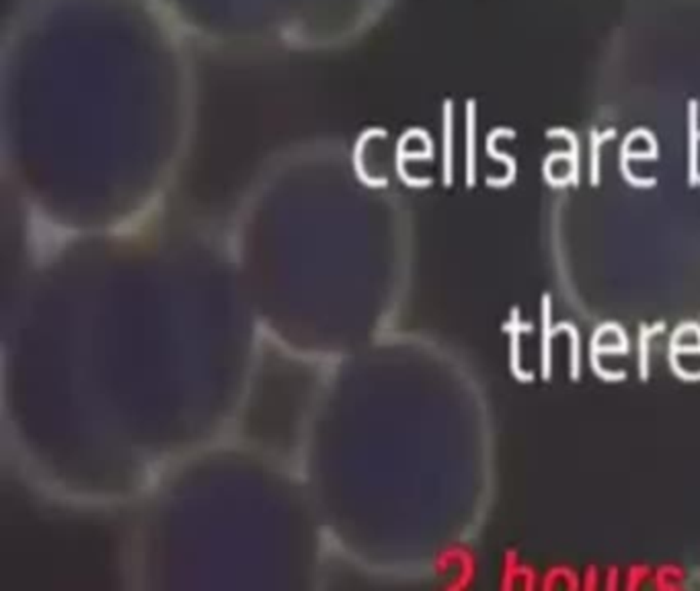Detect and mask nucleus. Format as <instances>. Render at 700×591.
Here are the masks:
<instances>
[{"label": "nucleus", "mask_w": 700, "mask_h": 591, "mask_svg": "<svg viewBox=\"0 0 700 591\" xmlns=\"http://www.w3.org/2000/svg\"><path fill=\"white\" fill-rule=\"evenodd\" d=\"M688 129H690V171H688V179L690 185H700V173H699V101L690 99L688 103Z\"/></svg>", "instance_id": "nucleus-1"}, {"label": "nucleus", "mask_w": 700, "mask_h": 591, "mask_svg": "<svg viewBox=\"0 0 700 591\" xmlns=\"http://www.w3.org/2000/svg\"><path fill=\"white\" fill-rule=\"evenodd\" d=\"M542 325H544V337H542V376L548 380V376H550V339H553V331H550V298L548 296L542 298Z\"/></svg>", "instance_id": "nucleus-2"}, {"label": "nucleus", "mask_w": 700, "mask_h": 591, "mask_svg": "<svg viewBox=\"0 0 700 591\" xmlns=\"http://www.w3.org/2000/svg\"><path fill=\"white\" fill-rule=\"evenodd\" d=\"M616 136V131L614 129H606V131H595V129H591V173H589V179H591V185H598L600 183V146L606 142V140H610V138H614Z\"/></svg>", "instance_id": "nucleus-3"}, {"label": "nucleus", "mask_w": 700, "mask_h": 591, "mask_svg": "<svg viewBox=\"0 0 700 591\" xmlns=\"http://www.w3.org/2000/svg\"><path fill=\"white\" fill-rule=\"evenodd\" d=\"M546 136L555 138V136H563V138H569L571 140V158H569V165H571V175H569V183L577 185V177H580V150H577V136L571 131V129H565V127H553L546 131Z\"/></svg>", "instance_id": "nucleus-4"}, {"label": "nucleus", "mask_w": 700, "mask_h": 591, "mask_svg": "<svg viewBox=\"0 0 700 591\" xmlns=\"http://www.w3.org/2000/svg\"><path fill=\"white\" fill-rule=\"evenodd\" d=\"M647 573H649L647 567H635V569H631V575H629V588H631V590L639 588V581L647 577Z\"/></svg>", "instance_id": "nucleus-5"}]
</instances>
